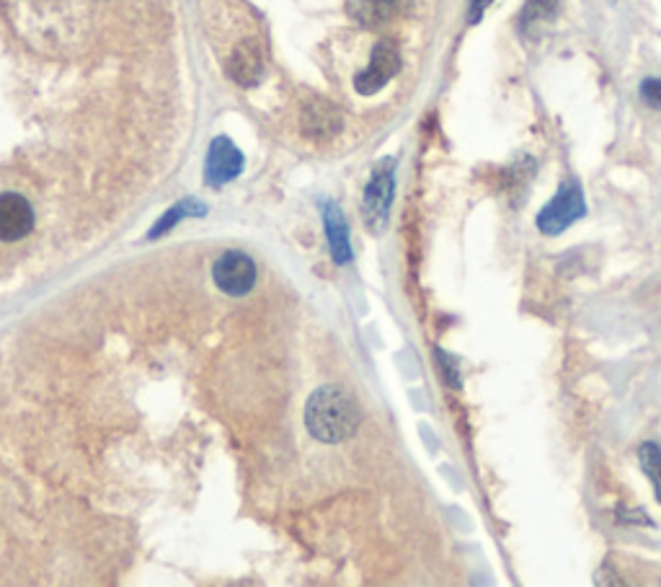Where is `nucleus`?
<instances>
[{"label":"nucleus","mask_w":661,"mask_h":587,"mask_svg":"<svg viewBox=\"0 0 661 587\" xmlns=\"http://www.w3.org/2000/svg\"><path fill=\"white\" fill-rule=\"evenodd\" d=\"M205 212H207L205 205H197V203H192V199H184V203H178L176 207H171V210L165 212L161 220H158V226L153 228V231H150V239H158V235H163L165 231H171V228H174L178 223V220L194 218V215H205Z\"/></svg>","instance_id":"obj_14"},{"label":"nucleus","mask_w":661,"mask_h":587,"mask_svg":"<svg viewBox=\"0 0 661 587\" xmlns=\"http://www.w3.org/2000/svg\"><path fill=\"white\" fill-rule=\"evenodd\" d=\"M323 220H326V235H328V246H330V256H334L336 264H347L351 260V243H349V226L344 212L336 207L334 203H328L323 207Z\"/></svg>","instance_id":"obj_10"},{"label":"nucleus","mask_w":661,"mask_h":587,"mask_svg":"<svg viewBox=\"0 0 661 587\" xmlns=\"http://www.w3.org/2000/svg\"><path fill=\"white\" fill-rule=\"evenodd\" d=\"M558 9L560 0H527L520 13V28L522 32H530V28L548 24V21L556 19Z\"/></svg>","instance_id":"obj_12"},{"label":"nucleus","mask_w":661,"mask_h":587,"mask_svg":"<svg viewBox=\"0 0 661 587\" xmlns=\"http://www.w3.org/2000/svg\"><path fill=\"white\" fill-rule=\"evenodd\" d=\"M305 425L321 442H341L359 427V410L355 399L336 385H323L308 399Z\"/></svg>","instance_id":"obj_1"},{"label":"nucleus","mask_w":661,"mask_h":587,"mask_svg":"<svg viewBox=\"0 0 661 587\" xmlns=\"http://www.w3.org/2000/svg\"><path fill=\"white\" fill-rule=\"evenodd\" d=\"M408 3L411 0H349V13L359 24L378 26L383 21H391L398 13H404Z\"/></svg>","instance_id":"obj_11"},{"label":"nucleus","mask_w":661,"mask_h":587,"mask_svg":"<svg viewBox=\"0 0 661 587\" xmlns=\"http://www.w3.org/2000/svg\"><path fill=\"white\" fill-rule=\"evenodd\" d=\"M341 114L326 99H315L303 110V133L313 140H328L341 130Z\"/></svg>","instance_id":"obj_8"},{"label":"nucleus","mask_w":661,"mask_h":587,"mask_svg":"<svg viewBox=\"0 0 661 587\" xmlns=\"http://www.w3.org/2000/svg\"><path fill=\"white\" fill-rule=\"evenodd\" d=\"M638 463H641V471L649 479L653 486V494H657V503L661 505V446L653 440H646L638 446Z\"/></svg>","instance_id":"obj_13"},{"label":"nucleus","mask_w":661,"mask_h":587,"mask_svg":"<svg viewBox=\"0 0 661 587\" xmlns=\"http://www.w3.org/2000/svg\"><path fill=\"white\" fill-rule=\"evenodd\" d=\"M638 94L651 110H661V78H643Z\"/></svg>","instance_id":"obj_16"},{"label":"nucleus","mask_w":661,"mask_h":587,"mask_svg":"<svg viewBox=\"0 0 661 587\" xmlns=\"http://www.w3.org/2000/svg\"><path fill=\"white\" fill-rule=\"evenodd\" d=\"M264 70V55L262 47H258L256 39H243L239 47L233 49V57H230V76H233L235 83L241 85H254L258 83Z\"/></svg>","instance_id":"obj_9"},{"label":"nucleus","mask_w":661,"mask_h":587,"mask_svg":"<svg viewBox=\"0 0 661 587\" xmlns=\"http://www.w3.org/2000/svg\"><path fill=\"white\" fill-rule=\"evenodd\" d=\"M393 197H395V161L385 159L375 169V174H372L368 189H364L362 212L372 233L385 231L387 215H391V207H393Z\"/></svg>","instance_id":"obj_3"},{"label":"nucleus","mask_w":661,"mask_h":587,"mask_svg":"<svg viewBox=\"0 0 661 587\" xmlns=\"http://www.w3.org/2000/svg\"><path fill=\"white\" fill-rule=\"evenodd\" d=\"M398 70H401L398 47H395L393 42H380V45L372 49L370 66L355 78L357 94L362 96L378 94L380 89H385V85L391 83V78L398 73Z\"/></svg>","instance_id":"obj_4"},{"label":"nucleus","mask_w":661,"mask_h":587,"mask_svg":"<svg viewBox=\"0 0 661 587\" xmlns=\"http://www.w3.org/2000/svg\"><path fill=\"white\" fill-rule=\"evenodd\" d=\"M243 171V153L233 146L228 138L212 140L210 153H207V169L205 176L212 187H222V184L233 182Z\"/></svg>","instance_id":"obj_7"},{"label":"nucleus","mask_w":661,"mask_h":587,"mask_svg":"<svg viewBox=\"0 0 661 587\" xmlns=\"http://www.w3.org/2000/svg\"><path fill=\"white\" fill-rule=\"evenodd\" d=\"M584 215H587L584 189H581L579 182L569 179V182L560 184V189L553 195L550 203L537 212L535 226L543 235H560L569 231L573 223H579Z\"/></svg>","instance_id":"obj_2"},{"label":"nucleus","mask_w":661,"mask_h":587,"mask_svg":"<svg viewBox=\"0 0 661 587\" xmlns=\"http://www.w3.org/2000/svg\"><path fill=\"white\" fill-rule=\"evenodd\" d=\"M617 518H621L623 522H643V526H651V520L646 518L643 510H617Z\"/></svg>","instance_id":"obj_18"},{"label":"nucleus","mask_w":661,"mask_h":587,"mask_svg":"<svg viewBox=\"0 0 661 587\" xmlns=\"http://www.w3.org/2000/svg\"><path fill=\"white\" fill-rule=\"evenodd\" d=\"M434 357H437V362H440V373H442V378H444V383H448L452 391H460V389H463V376H460V362H457V357L448 355V353H444V349H440V347L434 349Z\"/></svg>","instance_id":"obj_15"},{"label":"nucleus","mask_w":661,"mask_h":587,"mask_svg":"<svg viewBox=\"0 0 661 587\" xmlns=\"http://www.w3.org/2000/svg\"><path fill=\"white\" fill-rule=\"evenodd\" d=\"M491 3H494V0H471V13H468L471 24H480L484 13L491 9Z\"/></svg>","instance_id":"obj_17"},{"label":"nucleus","mask_w":661,"mask_h":587,"mask_svg":"<svg viewBox=\"0 0 661 587\" xmlns=\"http://www.w3.org/2000/svg\"><path fill=\"white\" fill-rule=\"evenodd\" d=\"M212 277L228 296H246L256 285V264L243 252H225L214 262Z\"/></svg>","instance_id":"obj_5"},{"label":"nucleus","mask_w":661,"mask_h":587,"mask_svg":"<svg viewBox=\"0 0 661 587\" xmlns=\"http://www.w3.org/2000/svg\"><path fill=\"white\" fill-rule=\"evenodd\" d=\"M34 210L16 192L0 195V241H19L32 233Z\"/></svg>","instance_id":"obj_6"}]
</instances>
